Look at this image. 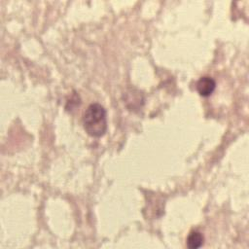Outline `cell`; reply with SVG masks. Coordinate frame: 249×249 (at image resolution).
<instances>
[{
    "label": "cell",
    "instance_id": "7a4b0ae2",
    "mask_svg": "<svg viewBox=\"0 0 249 249\" xmlns=\"http://www.w3.org/2000/svg\"><path fill=\"white\" fill-rule=\"evenodd\" d=\"M216 88L215 81L208 76L201 77L196 82V90L201 96H209Z\"/></svg>",
    "mask_w": 249,
    "mask_h": 249
},
{
    "label": "cell",
    "instance_id": "6da1fadb",
    "mask_svg": "<svg viewBox=\"0 0 249 249\" xmlns=\"http://www.w3.org/2000/svg\"><path fill=\"white\" fill-rule=\"evenodd\" d=\"M84 128L92 137H101L107 129L106 110L99 103H91L83 117Z\"/></svg>",
    "mask_w": 249,
    "mask_h": 249
},
{
    "label": "cell",
    "instance_id": "3957f363",
    "mask_svg": "<svg viewBox=\"0 0 249 249\" xmlns=\"http://www.w3.org/2000/svg\"><path fill=\"white\" fill-rule=\"evenodd\" d=\"M203 241H204L203 235L199 231H194L188 235L187 245L190 249H196L203 244Z\"/></svg>",
    "mask_w": 249,
    "mask_h": 249
}]
</instances>
